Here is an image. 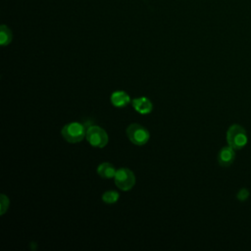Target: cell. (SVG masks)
Here are the masks:
<instances>
[{"label":"cell","mask_w":251,"mask_h":251,"mask_svg":"<svg viewBox=\"0 0 251 251\" xmlns=\"http://www.w3.org/2000/svg\"><path fill=\"white\" fill-rule=\"evenodd\" d=\"M227 144L234 150L242 149L248 142L246 130L239 125H232L226 131Z\"/></svg>","instance_id":"6da1fadb"},{"label":"cell","mask_w":251,"mask_h":251,"mask_svg":"<svg viewBox=\"0 0 251 251\" xmlns=\"http://www.w3.org/2000/svg\"><path fill=\"white\" fill-rule=\"evenodd\" d=\"M61 132L63 137L70 143L79 142L86 136L85 126L76 122L65 125Z\"/></svg>","instance_id":"7a4b0ae2"},{"label":"cell","mask_w":251,"mask_h":251,"mask_svg":"<svg viewBox=\"0 0 251 251\" xmlns=\"http://www.w3.org/2000/svg\"><path fill=\"white\" fill-rule=\"evenodd\" d=\"M126 135L133 144L138 146L146 144L150 138L149 131L139 124L129 125L126 128Z\"/></svg>","instance_id":"3957f363"},{"label":"cell","mask_w":251,"mask_h":251,"mask_svg":"<svg viewBox=\"0 0 251 251\" xmlns=\"http://www.w3.org/2000/svg\"><path fill=\"white\" fill-rule=\"evenodd\" d=\"M86 139L93 147L103 148L108 143V134L102 127L90 126L86 129Z\"/></svg>","instance_id":"277c9868"},{"label":"cell","mask_w":251,"mask_h":251,"mask_svg":"<svg viewBox=\"0 0 251 251\" xmlns=\"http://www.w3.org/2000/svg\"><path fill=\"white\" fill-rule=\"evenodd\" d=\"M116 185L122 190H130L135 183L134 174L127 168H121L114 176Z\"/></svg>","instance_id":"5b68a950"},{"label":"cell","mask_w":251,"mask_h":251,"mask_svg":"<svg viewBox=\"0 0 251 251\" xmlns=\"http://www.w3.org/2000/svg\"><path fill=\"white\" fill-rule=\"evenodd\" d=\"M234 159H235L234 149L229 145L223 147L218 154V163L222 167L230 166L233 163Z\"/></svg>","instance_id":"8992f818"},{"label":"cell","mask_w":251,"mask_h":251,"mask_svg":"<svg viewBox=\"0 0 251 251\" xmlns=\"http://www.w3.org/2000/svg\"><path fill=\"white\" fill-rule=\"evenodd\" d=\"M132 106L136 112L142 115L149 114L152 111L153 105L151 101L146 97H138L132 100Z\"/></svg>","instance_id":"52a82bcc"},{"label":"cell","mask_w":251,"mask_h":251,"mask_svg":"<svg viewBox=\"0 0 251 251\" xmlns=\"http://www.w3.org/2000/svg\"><path fill=\"white\" fill-rule=\"evenodd\" d=\"M111 102L115 107L122 108L126 106L130 102V97L128 94L123 90H118L112 93Z\"/></svg>","instance_id":"ba28073f"},{"label":"cell","mask_w":251,"mask_h":251,"mask_svg":"<svg viewBox=\"0 0 251 251\" xmlns=\"http://www.w3.org/2000/svg\"><path fill=\"white\" fill-rule=\"evenodd\" d=\"M117 170L110 163H102L97 168V173L103 178H112L115 176Z\"/></svg>","instance_id":"9c48e42d"},{"label":"cell","mask_w":251,"mask_h":251,"mask_svg":"<svg viewBox=\"0 0 251 251\" xmlns=\"http://www.w3.org/2000/svg\"><path fill=\"white\" fill-rule=\"evenodd\" d=\"M12 40V32L11 30L5 25H2L0 28V43L2 46L8 45Z\"/></svg>","instance_id":"30bf717a"},{"label":"cell","mask_w":251,"mask_h":251,"mask_svg":"<svg viewBox=\"0 0 251 251\" xmlns=\"http://www.w3.org/2000/svg\"><path fill=\"white\" fill-rule=\"evenodd\" d=\"M119 193L117 191H114V190H109V191H106L103 195H102V200L107 203V204H113L115 202L118 201L119 199Z\"/></svg>","instance_id":"8fae6325"},{"label":"cell","mask_w":251,"mask_h":251,"mask_svg":"<svg viewBox=\"0 0 251 251\" xmlns=\"http://www.w3.org/2000/svg\"><path fill=\"white\" fill-rule=\"evenodd\" d=\"M0 208H1V215H3L5 212H6V210L8 209V207H9V199H8V197L6 196V195H4V194H2L1 195V200H0Z\"/></svg>","instance_id":"7c38bea8"},{"label":"cell","mask_w":251,"mask_h":251,"mask_svg":"<svg viewBox=\"0 0 251 251\" xmlns=\"http://www.w3.org/2000/svg\"><path fill=\"white\" fill-rule=\"evenodd\" d=\"M249 196V191L246 188H242L238 191L237 193V199H239L240 201H244L248 198Z\"/></svg>","instance_id":"4fadbf2b"}]
</instances>
